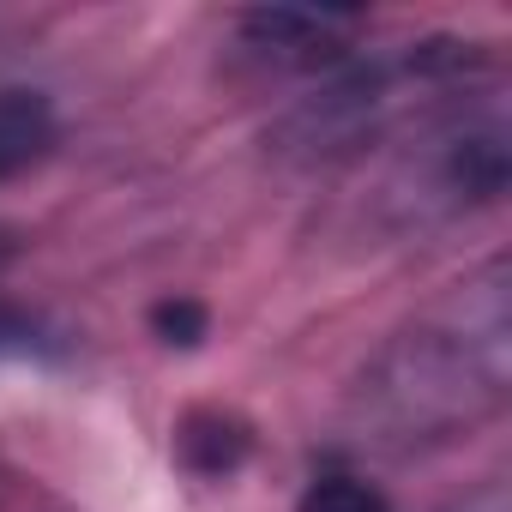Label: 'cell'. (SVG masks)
I'll return each mask as SVG.
<instances>
[{
	"instance_id": "7a4b0ae2",
	"label": "cell",
	"mask_w": 512,
	"mask_h": 512,
	"mask_svg": "<svg viewBox=\"0 0 512 512\" xmlns=\"http://www.w3.org/2000/svg\"><path fill=\"white\" fill-rule=\"evenodd\" d=\"M302 512H392L380 488L356 482V476H326L302 494Z\"/></svg>"
},
{
	"instance_id": "6da1fadb",
	"label": "cell",
	"mask_w": 512,
	"mask_h": 512,
	"mask_svg": "<svg viewBox=\"0 0 512 512\" xmlns=\"http://www.w3.org/2000/svg\"><path fill=\"white\" fill-rule=\"evenodd\" d=\"M55 145V109L43 91H0V181L25 175Z\"/></svg>"
},
{
	"instance_id": "3957f363",
	"label": "cell",
	"mask_w": 512,
	"mask_h": 512,
	"mask_svg": "<svg viewBox=\"0 0 512 512\" xmlns=\"http://www.w3.org/2000/svg\"><path fill=\"white\" fill-rule=\"evenodd\" d=\"M151 320H157V332H163L169 344H199V338H205V308H199V302H163Z\"/></svg>"
},
{
	"instance_id": "277c9868",
	"label": "cell",
	"mask_w": 512,
	"mask_h": 512,
	"mask_svg": "<svg viewBox=\"0 0 512 512\" xmlns=\"http://www.w3.org/2000/svg\"><path fill=\"white\" fill-rule=\"evenodd\" d=\"M19 344H25V320L0 308V356H7V350H19Z\"/></svg>"
}]
</instances>
